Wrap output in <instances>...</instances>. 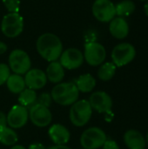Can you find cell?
<instances>
[{"label": "cell", "mask_w": 148, "mask_h": 149, "mask_svg": "<svg viewBox=\"0 0 148 149\" xmlns=\"http://www.w3.org/2000/svg\"><path fill=\"white\" fill-rule=\"evenodd\" d=\"M36 47L39 55L48 62L57 61L63 52L62 42L53 33L42 34L37 40Z\"/></svg>", "instance_id": "1"}, {"label": "cell", "mask_w": 148, "mask_h": 149, "mask_svg": "<svg viewBox=\"0 0 148 149\" xmlns=\"http://www.w3.org/2000/svg\"><path fill=\"white\" fill-rule=\"evenodd\" d=\"M51 95L57 104L71 106L79 100V91L73 82H60L52 88Z\"/></svg>", "instance_id": "2"}, {"label": "cell", "mask_w": 148, "mask_h": 149, "mask_svg": "<svg viewBox=\"0 0 148 149\" xmlns=\"http://www.w3.org/2000/svg\"><path fill=\"white\" fill-rule=\"evenodd\" d=\"M92 108L88 100H77L70 109V120L75 127H84L91 120Z\"/></svg>", "instance_id": "3"}, {"label": "cell", "mask_w": 148, "mask_h": 149, "mask_svg": "<svg viewBox=\"0 0 148 149\" xmlns=\"http://www.w3.org/2000/svg\"><path fill=\"white\" fill-rule=\"evenodd\" d=\"M24 30V19L19 13H8L1 22V31L5 37L13 38L19 36Z\"/></svg>", "instance_id": "4"}, {"label": "cell", "mask_w": 148, "mask_h": 149, "mask_svg": "<svg viewBox=\"0 0 148 149\" xmlns=\"http://www.w3.org/2000/svg\"><path fill=\"white\" fill-rule=\"evenodd\" d=\"M106 133L99 127H90L85 130L80 137V144L84 149H99L106 141Z\"/></svg>", "instance_id": "5"}, {"label": "cell", "mask_w": 148, "mask_h": 149, "mask_svg": "<svg viewBox=\"0 0 148 149\" xmlns=\"http://www.w3.org/2000/svg\"><path fill=\"white\" fill-rule=\"evenodd\" d=\"M31 62L29 55L21 49L13 50L9 55V67L16 74H25L31 69Z\"/></svg>", "instance_id": "6"}, {"label": "cell", "mask_w": 148, "mask_h": 149, "mask_svg": "<svg viewBox=\"0 0 148 149\" xmlns=\"http://www.w3.org/2000/svg\"><path fill=\"white\" fill-rule=\"evenodd\" d=\"M136 55L134 46L129 43H121L117 45L112 52L113 63L118 66L122 67L131 63Z\"/></svg>", "instance_id": "7"}, {"label": "cell", "mask_w": 148, "mask_h": 149, "mask_svg": "<svg viewBox=\"0 0 148 149\" xmlns=\"http://www.w3.org/2000/svg\"><path fill=\"white\" fill-rule=\"evenodd\" d=\"M92 10L95 18L103 23L110 22L116 16L115 5L111 0H95Z\"/></svg>", "instance_id": "8"}, {"label": "cell", "mask_w": 148, "mask_h": 149, "mask_svg": "<svg viewBox=\"0 0 148 149\" xmlns=\"http://www.w3.org/2000/svg\"><path fill=\"white\" fill-rule=\"evenodd\" d=\"M106 57L105 47L98 42H88L85 45L84 58L88 65L92 66H98L101 65Z\"/></svg>", "instance_id": "9"}, {"label": "cell", "mask_w": 148, "mask_h": 149, "mask_svg": "<svg viewBox=\"0 0 148 149\" xmlns=\"http://www.w3.org/2000/svg\"><path fill=\"white\" fill-rule=\"evenodd\" d=\"M29 119L36 127H45L51 122L52 114L48 107L36 103L29 109Z\"/></svg>", "instance_id": "10"}, {"label": "cell", "mask_w": 148, "mask_h": 149, "mask_svg": "<svg viewBox=\"0 0 148 149\" xmlns=\"http://www.w3.org/2000/svg\"><path fill=\"white\" fill-rule=\"evenodd\" d=\"M88 101L92 110L94 109L99 113H111L113 107V100L110 95L106 92L98 91L92 93Z\"/></svg>", "instance_id": "11"}, {"label": "cell", "mask_w": 148, "mask_h": 149, "mask_svg": "<svg viewBox=\"0 0 148 149\" xmlns=\"http://www.w3.org/2000/svg\"><path fill=\"white\" fill-rule=\"evenodd\" d=\"M59 63L67 70H74L80 67L84 62V54L77 48H68L65 50L60 58Z\"/></svg>", "instance_id": "12"}, {"label": "cell", "mask_w": 148, "mask_h": 149, "mask_svg": "<svg viewBox=\"0 0 148 149\" xmlns=\"http://www.w3.org/2000/svg\"><path fill=\"white\" fill-rule=\"evenodd\" d=\"M28 119V108L21 105L14 106L7 114V125L12 129H19L27 123Z\"/></svg>", "instance_id": "13"}, {"label": "cell", "mask_w": 148, "mask_h": 149, "mask_svg": "<svg viewBox=\"0 0 148 149\" xmlns=\"http://www.w3.org/2000/svg\"><path fill=\"white\" fill-rule=\"evenodd\" d=\"M25 86L34 91L43 88L47 83V77L44 72L40 69H30L24 77Z\"/></svg>", "instance_id": "14"}, {"label": "cell", "mask_w": 148, "mask_h": 149, "mask_svg": "<svg viewBox=\"0 0 148 149\" xmlns=\"http://www.w3.org/2000/svg\"><path fill=\"white\" fill-rule=\"evenodd\" d=\"M48 134L55 145H65L69 142L71 138L70 131L61 124L52 125L50 127Z\"/></svg>", "instance_id": "15"}, {"label": "cell", "mask_w": 148, "mask_h": 149, "mask_svg": "<svg viewBox=\"0 0 148 149\" xmlns=\"http://www.w3.org/2000/svg\"><path fill=\"white\" fill-rule=\"evenodd\" d=\"M109 31L113 37L118 39H123L129 33V25L124 17H114L110 21Z\"/></svg>", "instance_id": "16"}, {"label": "cell", "mask_w": 148, "mask_h": 149, "mask_svg": "<svg viewBox=\"0 0 148 149\" xmlns=\"http://www.w3.org/2000/svg\"><path fill=\"white\" fill-rule=\"evenodd\" d=\"M124 142L129 149H145L146 140L144 136L137 130L131 129L126 132Z\"/></svg>", "instance_id": "17"}, {"label": "cell", "mask_w": 148, "mask_h": 149, "mask_svg": "<svg viewBox=\"0 0 148 149\" xmlns=\"http://www.w3.org/2000/svg\"><path fill=\"white\" fill-rule=\"evenodd\" d=\"M46 77L47 80H50L51 83L58 84L65 78V68L58 61L51 62L46 69Z\"/></svg>", "instance_id": "18"}, {"label": "cell", "mask_w": 148, "mask_h": 149, "mask_svg": "<svg viewBox=\"0 0 148 149\" xmlns=\"http://www.w3.org/2000/svg\"><path fill=\"white\" fill-rule=\"evenodd\" d=\"M75 85L77 86L79 92L91 93L96 86V79L91 74L86 73L79 76L76 80Z\"/></svg>", "instance_id": "19"}, {"label": "cell", "mask_w": 148, "mask_h": 149, "mask_svg": "<svg viewBox=\"0 0 148 149\" xmlns=\"http://www.w3.org/2000/svg\"><path fill=\"white\" fill-rule=\"evenodd\" d=\"M6 86L9 91L12 93H20L25 89L24 79L19 74H10L6 81Z\"/></svg>", "instance_id": "20"}, {"label": "cell", "mask_w": 148, "mask_h": 149, "mask_svg": "<svg viewBox=\"0 0 148 149\" xmlns=\"http://www.w3.org/2000/svg\"><path fill=\"white\" fill-rule=\"evenodd\" d=\"M18 141V137L14 129L6 127H0V143L5 146H14Z\"/></svg>", "instance_id": "21"}, {"label": "cell", "mask_w": 148, "mask_h": 149, "mask_svg": "<svg viewBox=\"0 0 148 149\" xmlns=\"http://www.w3.org/2000/svg\"><path fill=\"white\" fill-rule=\"evenodd\" d=\"M37 93L34 90L27 88L22 91L18 96V102L21 106L30 108L37 102Z\"/></svg>", "instance_id": "22"}, {"label": "cell", "mask_w": 148, "mask_h": 149, "mask_svg": "<svg viewBox=\"0 0 148 149\" xmlns=\"http://www.w3.org/2000/svg\"><path fill=\"white\" fill-rule=\"evenodd\" d=\"M116 67L117 66L113 62H106L103 64L98 71L99 79L102 81L111 80L116 73Z\"/></svg>", "instance_id": "23"}, {"label": "cell", "mask_w": 148, "mask_h": 149, "mask_svg": "<svg viewBox=\"0 0 148 149\" xmlns=\"http://www.w3.org/2000/svg\"><path fill=\"white\" fill-rule=\"evenodd\" d=\"M116 15L120 17H128L135 10V3L132 0H123L115 5Z\"/></svg>", "instance_id": "24"}, {"label": "cell", "mask_w": 148, "mask_h": 149, "mask_svg": "<svg viewBox=\"0 0 148 149\" xmlns=\"http://www.w3.org/2000/svg\"><path fill=\"white\" fill-rule=\"evenodd\" d=\"M3 5L10 13H18L20 9V0H3Z\"/></svg>", "instance_id": "25"}, {"label": "cell", "mask_w": 148, "mask_h": 149, "mask_svg": "<svg viewBox=\"0 0 148 149\" xmlns=\"http://www.w3.org/2000/svg\"><path fill=\"white\" fill-rule=\"evenodd\" d=\"M10 75V67L6 64L1 63L0 64V86L6 83Z\"/></svg>", "instance_id": "26"}, {"label": "cell", "mask_w": 148, "mask_h": 149, "mask_svg": "<svg viewBox=\"0 0 148 149\" xmlns=\"http://www.w3.org/2000/svg\"><path fill=\"white\" fill-rule=\"evenodd\" d=\"M52 102V98H51V93H41L38 98H37V102L38 104L39 105H42L44 107H46L49 108V107L51 106Z\"/></svg>", "instance_id": "27"}, {"label": "cell", "mask_w": 148, "mask_h": 149, "mask_svg": "<svg viewBox=\"0 0 148 149\" xmlns=\"http://www.w3.org/2000/svg\"><path fill=\"white\" fill-rule=\"evenodd\" d=\"M103 149H120L118 143L112 140H106L105 144L103 145Z\"/></svg>", "instance_id": "28"}, {"label": "cell", "mask_w": 148, "mask_h": 149, "mask_svg": "<svg viewBox=\"0 0 148 149\" xmlns=\"http://www.w3.org/2000/svg\"><path fill=\"white\" fill-rule=\"evenodd\" d=\"M7 126V115L3 112H0V127Z\"/></svg>", "instance_id": "29"}, {"label": "cell", "mask_w": 148, "mask_h": 149, "mask_svg": "<svg viewBox=\"0 0 148 149\" xmlns=\"http://www.w3.org/2000/svg\"><path fill=\"white\" fill-rule=\"evenodd\" d=\"M29 149H47L41 143H33L29 146Z\"/></svg>", "instance_id": "30"}, {"label": "cell", "mask_w": 148, "mask_h": 149, "mask_svg": "<svg viewBox=\"0 0 148 149\" xmlns=\"http://www.w3.org/2000/svg\"><path fill=\"white\" fill-rule=\"evenodd\" d=\"M6 51H7V45H6V44H4L3 42L0 41V55L1 54H3Z\"/></svg>", "instance_id": "31"}, {"label": "cell", "mask_w": 148, "mask_h": 149, "mask_svg": "<svg viewBox=\"0 0 148 149\" xmlns=\"http://www.w3.org/2000/svg\"><path fill=\"white\" fill-rule=\"evenodd\" d=\"M47 149H72L71 148L65 146V145H55V146H52L51 148Z\"/></svg>", "instance_id": "32"}, {"label": "cell", "mask_w": 148, "mask_h": 149, "mask_svg": "<svg viewBox=\"0 0 148 149\" xmlns=\"http://www.w3.org/2000/svg\"><path fill=\"white\" fill-rule=\"evenodd\" d=\"M10 149H26L24 147L21 146V145H14Z\"/></svg>", "instance_id": "33"}, {"label": "cell", "mask_w": 148, "mask_h": 149, "mask_svg": "<svg viewBox=\"0 0 148 149\" xmlns=\"http://www.w3.org/2000/svg\"><path fill=\"white\" fill-rule=\"evenodd\" d=\"M144 10H145V13H146V15L148 16V1L145 3V5H144Z\"/></svg>", "instance_id": "34"}, {"label": "cell", "mask_w": 148, "mask_h": 149, "mask_svg": "<svg viewBox=\"0 0 148 149\" xmlns=\"http://www.w3.org/2000/svg\"><path fill=\"white\" fill-rule=\"evenodd\" d=\"M146 142L148 144V132L147 134V140H146Z\"/></svg>", "instance_id": "35"}, {"label": "cell", "mask_w": 148, "mask_h": 149, "mask_svg": "<svg viewBox=\"0 0 148 149\" xmlns=\"http://www.w3.org/2000/svg\"><path fill=\"white\" fill-rule=\"evenodd\" d=\"M140 1H148V0H140Z\"/></svg>", "instance_id": "36"}, {"label": "cell", "mask_w": 148, "mask_h": 149, "mask_svg": "<svg viewBox=\"0 0 148 149\" xmlns=\"http://www.w3.org/2000/svg\"><path fill=\"white\" fill-rule=\"evenodd\" d=\"M83 149H84V148H83Z\"/></svg>", "instance_id": "37"}]
</instances>
